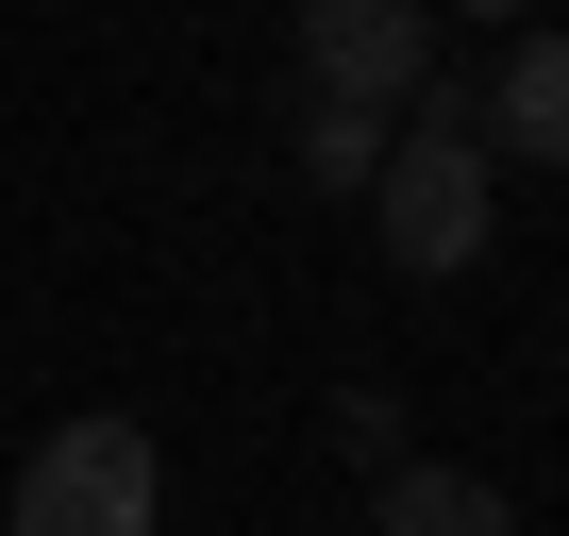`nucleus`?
Masks as SVG:
<instances>
[{"instance_id": "obj_5", "label": "nucleus", "mask_w": 569, "mask_h": 536, "mask_svg": "<svg viewBox=\"0 0 569 536\" xmlns=\"http://www.w3.org/2000/svg\"><path fill=\"white\" fill-rule=\"evenodd\" d=\"M486 135H502L519 168H569V34H519V51H502V101H486Z\"/></svg>"}, {"instance_id": "obj_7", "label": "nucleus", "mask_w": 569, "mask_h": 536, "mask_svg": "<svg viewBox=\"0 0 569 536\" xmlns=\"http://www.w3.org/2000/svg\"><path fill=\"white\" fill-rule=\"evenodd\" d=\"M336 453L386 486V469H402V403H386V386H336Z\"/></svg>"}, {"instance_id": "obj_4", "label": "nucleus", "mask_w": 569, "mask_h": 536, "mask_svg": "<svg viewBox=\"0 0 569 536\" xmlns=\"http://www.w3.org/2000/svg\"><path fill=\"white\" fill-rule=\"evenodd\" d=\"M369 536H519V503H502L486 469H436V453H402V469L369 486Z\"/></svg>"}, {"instance_id": "obj_8", "label": "nucleus", "mask_w": 569, "mask_h": 536, "mask_svg": "<svg viewBox=\"0 0 569 536\" xmlns=\"http://www.w3.org/2000/svg\"><path fill=\"white\" fill-rule=\"evenodd\" d=\"M469 18H519V0H469Z\"/></svg>"}, {"instance_id": "obj_3", "label": "nucleus", "mask_w": 569, "mask_h": 536, "mask_svg": "<svg viewBox=\"0 0 569 536\" xmlns=\"http://www.w3.org/2000/svg\"><path fill=\"white\" fill-rule=\"evenodd\" d=\"M302 85L319 101H419L436 85V0H302Z\"/></svg>"}, {"instance_id": "obj_1", "label": "nucleus", "mask_w": 569, "mask_h": 536, "mask_svg": "<svg viewBox=\"0 0 569 536\" xmlns=\"http://www.w3.org/2000/svg\"><path fill=\"white\" fill-rule=\"evenodd\" d=\"M0 536H151V436H134V419H68V436H34L18 519H0Z\"/></svg>"}, {"instance_id": "obj_2", "label": "nucleus", "mask_w": 569, "mask_h": 536, "mask_svg": "<svg viewBox=\"0 0 569 536\" xmlns=\"http://www.w3.org/2000/svg\"><path fill=\"white\" fill-rule=\"evenodd\" d=\"M369 218H386L402 268H469V251H486V151H469V135H386Z\"/></svg>"}, {"instance_id": "obj_6", "label": "nucleus", "mask_w": 569, "mask_h": 536, "mask_svg": "<svg viewBox=\"0 0 569 536\" xmlns=\"http://www.w3.org/2000/svg\"><path fill=\"white\" fill-rule=\"evenodd\" d=\"M386 168V118L369 101H302V185H369Z\"/></svg>"}]
</instances>
